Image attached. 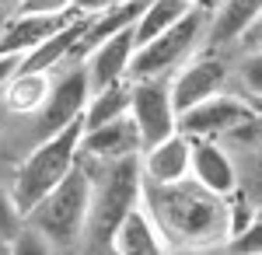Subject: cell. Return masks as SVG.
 Segmentation results:
<instances>
[{
    "mask_svg": "<svg viewBox=\"0 0 262 255\" xmlns=\"http://www.w3.org/2000/svg\"><path fill=\"white\" fill-rule=\"evenodd\" d=\"M143 203L158 220L168 248H217L231 238L227 196L210 193L192 175L168 185L143 182Z\"/></svg>",
    "mask_w": 262,
    "mask_h": 255,
    "instance_id": "6da1fadb",
    "label": "cell"
},
{
    "mask_svg": "<svg viewBox=\"0 0 262 255\" xmlns=\"http://www.w3.org/2000/svg\"><path fill=\"white\" fill-rule=\"evenodd\" d=\"M91 189H95V178L88 175L81 161L67 172L56 189H49L46 196L25 214V224L35 227L49 245L53 252H63V248H74L77 241H84V231H88V214H91Z\"/></svg>",
    "mask_w": 262,
    "mask_h": 255,
    "instance_id": "7a4b0ae2",
    "label": "cell"
},
{
    "mask_svg": "<svg viewBox=\"0 0 262 255\" xmlns=\"http://www.w3.org/2000/svg\"><path fill=\"white\" fill-rule=\"evenodd\" d=\"M81 137H84V119H74L60 130H53L32 154L18 164V172L11 178V199L25 217L39 203L49 189H56L67 172L81 161Z\"/></svg>",
    "mask_w": 262,
    "mask_h": 255,
    "instance_id": "3957f363",
    "label": "cell"
},
{
    "mask_svg": "<svg viewBox=\"0 0 262 255\" xmlns=\"http://www.w3.org/2000/svg\"><path fill=\"white\" fill-rule=\"evenodd\" d=\"M143 199V168L140 154L108 161V168L95 178L91 189V214H88V231H84V245L95 252H112V235L122 224V217L129 214Z\"/></svg>",
    "mask_w": 262,
    "mask_h": 255,
    "instance_id": "277c9868",
    "label": "cell"
},
{
    "mask_svg": "<svg viewBox=\"0 0 262 255\" xmlns=\"http://www.w3.org/2000/svg\"><path fill=\"white\" fill-rule=\"evenodd\" d=\"M206 25H210L206 21V11H203V4H196L171 28H164L158 39L137 46L133 63H129V80H143V77H164L168 80L185 59L192 56V49L200 46Z\"/></svg>",
    "mask_w": 262,
    "mask_h": 255,
    "instance_id": "5b68a950",
    "label": "cell"
},
{
    "mask_svg": "<svg viewBox=\"0 0 262 255\" xmlns=\"http://www.w3.org/2000/svg\"><path fill=\"white\" fill-rule=\"evenodd\" d=\"M129 116L143 137V147L171 137L179 130V109L171 101V84L164 77H143L133 80V98H129Z\"/></svg>",
    "mask_w": 262,
    "mask_h": 255,
    "instance_id": "8992f818",
    "label": "cell"
},
{
    "mask_svg": "<svg viewBox=\"0 0 262 255\" xmlns=\"http://www.w3.org/2000/svg\"><path fill=\"white\" fill-rule=\"evenodd\" d=\"M255 109L245 98L234 95H210L200 105L179 112V130L185 137H221V133H234V130H248L255 122Z\"/></svg>",
    "mask_w": 262,
    "mask_h": 255,
    "instance_id": "52a82bcc",
    "label": "cell"
},
{
    "mask_svg": "<svg viewBox=\"0 0 262 255\" xmlns=\"http://www.w3.org/2000/svg\"><path fill=\"white\" fill-rule=\"evenodd\" d=\"M224 80H227V67H224L221 56L210 49V53H203V56L185 59L179 70L168 77V84H171V101H175L179 112H185V109L200 105L203 98L217 95L224 88Z\"/></svg>",
    "mask_w": 262,
    "mask_h": 255,
    "instance_id": "ba28073f",
    "label": "cell"
},
{
    "mask_svg": "<svg viewBox=\"0 0 262 255\" xmlns=\"http://www.w3.org/2000/svg\"><path fill=\"white\" fill-rule=\"evenodd\" d=\"M77 14H81L77 7L56 11V14H21V11H11L7 21H4V32H0V53L25 56L28 49H35L39 42H46L49 35H56L60 28H67Z\"/></svg>",
    "mask_w": 262,
    "mask_h": 255,
    "instance_id": "9c48e42d",
    "label": "cell"
},
{
    "mask_svg": "<svg viewBox=\"0 0 262 255\" xmlns=\"http://www.w3.org/2000/svg\"><path fill=\"white\" fill-rule=\"evenodd\" d=\"M140 168H143V182H154V185H168V182L189 178V168H192V137H185L182 130H175L171 137L143 147Z\"/></svg>",
    "mask_w": 262,
    "mask_h": 255,
    "instance_id": "30bf717a",
    "label": "cell"
},
{
    "mask_svg": "<svg viewBox=\"0 0 262 255\" xmlns=\"http://www.w3.org/2000/svg\"><path fill=\"white\" fill-rule=\"evenodd\" d=\"M133 53H137V35H133V28H122L116 35L101 39L98 46L84 56V70H88L91 88H105V84L126 80L129 77Z\"/></svg>",
    "mask_w": 262,
    "mask_h": 255,
    "instance_id": "8fae6325",
    "label": "cell"
},
{
    "mask_svg": "<svg viewBox=\"0 0 262 255\" xmlns=\"http://www.w3.org/2000/svg\"><path fill=\"white\" fill-rule=\"evenodd\" d=\"M140 151H143V137L129 112L112 119V122H101L95 130H84V137H81V154L105 161V164L119 161V157H133Z\"/></svg>",
    "mask_w": 262,
    "mask_h": 255,
    "instance_id": "7c38bea8",
    "label": "cell"
},
{
    "mask_svg": "<svg viewBox=\"0 0 262 255\" xmlns=\"http://www.w3.org/2000/svg\"><path fill=\"white\" fill-rule=\"evenodd\" d=\"M88 98H91V80H88V70L74 67L67 77H60L53 88H49V98L42 105V122L46 130H60L74 119H84V109H88Z\"/></svg>",
    "mask_w": 262,
    "mask_h": 255,
    "instance_id": "4fadbf2b",
    "label": "cell"
},
{
    "mask_svg": "<svg viewBox=\"0 0 262 255\" xmlns=\"http://www.w3.org/2000/svg\"><path fill=\"white\" fill-rule=\"evenodd\" d=\"M259 21H262V0H221L210 25H206V46L213 53L224 46H234Z\"/></svg>",
    "mask_w": 262,
    "mask_h": 255,
    "instance_id": "5bb4252c",
    "label": "cell"
},
{
    "mask_svg": "<svg viewBox=\"0 0 262 255\" xmlns=\"http://www.w3.org/2000/svg\"><path fill=\"white\" fill-rule=\"evenodd\" d=\"M112 252L119 255H158V252H171L168 241H164L158 220L150 217L147 203H137L129 214L122 217V224L112 235Z\"/></svg>",
    "mask_w": 262,
    "mask_h": 255,
    "instance_id": "9a60e30c",
    "label": "cell"
},
{
    "mask_svg": "<svg viewBox=\"0 0 262 255\" xmlns=\"http://www.w3.org/2000/svg\"><path fill=\"white\" fill-rule=\"evenodd\" d=\"M189 175L217 196H231L238 189V172L231 157L213 143V137H192V168Z\"/></svg>",
    "mask_w": 262,
    "mask_h": 255,
    "instance_id": "2e32d148",
    "label": "cell"
},
{
    "mask_svg": "<svg viewBox=\"0 0 262 255\" xmlns=\"http://www.w3.org/2000/svg\"><path fill=\"white\" fill-rule=\"evenodd\" d=\"M49 88H53L49 70H21L18 67V74L7 80V88H4V105L14 116H32V112H39L42 105H46Z\"/></svg>",
    "mask_w": 262,
    "mask_h": 255,
    "instance_id": "e0dca14e",
    "label": "cell"
},
{
    "mask_svg": "<svg viewBox=\"0 0 262 255\" xmlns=\"http://www.w3.org/2000/svg\"><path fill=\"white\" fill-rule=\"evenodd\" d=\"M129 98H133V80H116L105 88H91V98L84 109V130H95L101 122H112L129 112Z\"/></svg>",
    "mask_w": 262,
    "mask_h": 255,
    "instance_id": "ac0fdd59",
    "label": "cell"
},
{
    "mask_svg": "<svg viewBox=\"0 0 262 255\" xmlns=\"http://www.w3.org/2000/svg\"><path fill=\"white\" fill-rule=\"evenodd\" d=\"M196 4H189V0H147L140 11V18L133 25V35H137V46L143 42L158 39L164 28H171L175 21L185 14V11H192Z\"/></svg>",
    "mask_w": 262,
    "mask_h": 255,
    "instance_id": "d6986e66",
    "label": "cell"
},
{
    "mask_svg": "<svg viewBox=\"0 0 262 255\" xmlns=\"http://www.w3.org/2000/svg\"><path fill=\"white\" fill-rule=\"evenodd\" d=\"M224 248L227 252H242V255H262V214H255L238 235L227 238Z\"/></svg>",
    "mask_w": 262,
    "mask_h": 255,
    "instance_id": "ffe728a7",
    "label": "cell"
},
{
    "mask_svg": "<svg viewBox=\"0 0 262 255\" xmlns=\"http://www.w3.org/2000/svg\"><path fill=\"white\" fill-rule=\"evenodd\" d=\"M21 224H25V217L18 214V206H14V199H11V189H7V193L0 189V241H4L7 252H11V238L18 235Z\"/></svg>",
    "mask_w": 262,
    "mask_h": 255,
    "instance_id": "44dd1931",
    "label": "cell"
},
{
    "mask_svg": "<svg viewBox=\"0 0 262 255\" xmlns=\"http://www.w3.org/2000/svg\"><path fill=\"white\" fill-rule=\"evenodd\" d=\"M242 84L252 95H262V53H252L242 59Z\"/></svg>",
    "mask_w": 262,
    "mask_h": 255,
    "instance_id": "7402d4cb",
    "label": "cell"
},
{
    "mask_svg": "<svg viewBox=\"0 0 262 255\" xmlns=\"http://www.w3.org/2000/svg\"><path fill=\"white\" fill-rule=\"evenodd\" d=\"M74 7V0H18L21 14H56V11H70Z\"/></svg>",
    "mask_w": 262,
    "mask_h": 255,
    "instance_id": "603a6c76",
    "label": "cell"
},
{
    "mask_svg": "<svg viewBox=\"0 0 262 255\" xmlns=\"http://www.w3.org/2000/svg\"><path fill=\"white\" fill-rule=\"evenodd\" d=\"M18 67H21V56H18V53H0V95H4L7 80L18 74Z\"/></svg>",
    "mask_w": 262,
    "mask_h": 255,
    "instance_id": "cb8c5ba5",
    "label": "cell"
},
{
    "mask_svg": "<svg viewBox=\"0 0 262 255\" xmlns=\"http://www.w3.org/2000/svg\"><path fill=\"white\" fill-rule=\"evenodd\" d=\"M122 0H74V7L81 11V14H95V11H105V7H116Z\"/></svg>",
    "mask_w": 262,
    "mask_h": 255,
    "instance_id": "d4e9b609",
    "label": "cell"
},
{
    "mask_svg": "<svg viewBox=\"0 0 262 255\" xmlns=\"http://www.w3.org/2000/svg\"><path fill=\"white\" fill-rule=\"evenodd\" d=\"M0 7H7V11H14V7H18V0H0Z\"/></svg>",
    "mask_w": 262,
    "mask_h": 255,
    "instance_id": "484cf974",
    "label": "cell"
},
{
    "mask_svg": "<svg viewBox=\"0 0 262 255\" xmlns=\"http://www.w3.org/2000/svg\"><path fill=\"white\" fill-rule=\"evenodd\" d=\"M7 14H11V11H7V7H0V32H4V21H7Z\"/></svg>",
    "mask_w": 262,
    "mask_h": 255,
    "instance_id": "4316f807",
    "label": "cell"
},
{
    "mask_svg": "<svg viewBox=\"0 0 262 255\" xmlns=\"http://www.w3.org/2000/svg\"><path fill=\"white\" fill-rule=\"evenodd\" d=\"M189 4H206V0H189Z\"/></svg>",
    "mask_w": 262,
    "mask_h": 255,
    "instance_id": "83f0119b",
    "label": "cell"
},
{
    "mask_svg": "<svg viewBox=\"0 0 262 255\" xmlns=\"http://www.w3.org/2000/svg\"><path fill=\"white\" fill-rule=\"evenodd\" d=\"M0 119H4V112H0Z\"/></svg>",
    "mask_w": 262,
    "mask_h": 255,
    "instance_id": "f1b7e54d",
    "label": "cell"
}]
</instances>
